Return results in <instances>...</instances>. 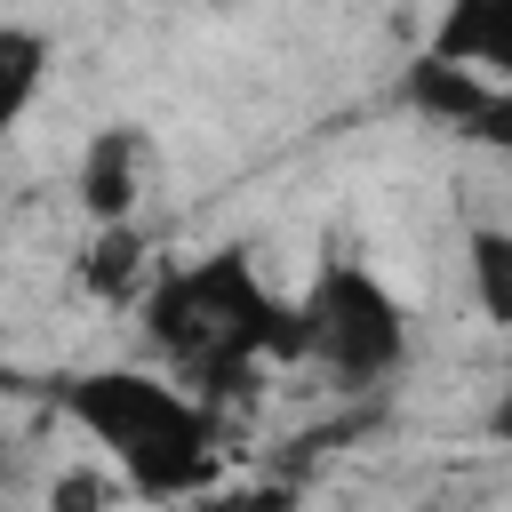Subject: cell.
<instances>
[{"mask_svg":"<svg viewBox=\"0 0 512 512\" xmlns=\"http://www.w3.org/2000/svg\"><path fill=\"white\" fill-rule=\"evenodd\" d=\"M488 440H496V448H512V360H504V376H496V400H488Z\"/></svg>","mask_w":512,"mask_h":512,"instance_id":"obj_9","label":"cell"},{"mask_svg":"<svg viewBox=\"0 0 512 512\" xmlns=\"http://www.w3.org/2000/svg\"><path fill=\"white\" fill-rule=\"evenodd\" d=\"M40 64H48V40L32 32V24H0V120H16L24 104H32V88H40Z\"/></svg>","mask_w":512,"mask_h":512,"instance_id":"obj_8","label":"cell"},{"mask_svg":"<svg viewBox=\"0 0 512 512\" xmlns=\"http://www.w3.org/2000/svg\"><path fill=\"white\" fill-rule=\"evenodd\" d=\"M56 408L104 448V464L144 504H192L224 472L216 400L184 392L168 368H80L56 384Z\"/></svg>","mask_w":512,"mask_h":512,"instance_id":"obj_2","label":"cell"},{"mask_svg":"<svg viewBox=\"0 0 512 512\" xmlns=\"http://www.w3.org/2000/svg\"><path fill=\"white\" fill-rule=\"evenodd\" d=\"M72 192H80V208H88V224H96V232H128V224H136V208H144V192H152V136H144V128H128V120L96 128V136L80 144Z\"/></svg>","mask_w":512,"mask_h":512,"instance_id":"obj_5","label":"cell"},{"mask_svg":"<svg viewBox=\"0 0 512 512\" xmlns=\"http://www.w3.org/2000/svg\"><path fill=\"white\" fill-rule=\"evenodd\" d=\"M136 320H144L152 360L200 400H232L256 384V368L272 352H296V304L256 272L248 248H208V256L160 264Z\"/></svg>","mask_w":512,"mask_h":512,"instance_id":"obj_1","label":"cell"},{"mask_svg":"<svg viewBox=\"0 0 512 512\" xmlns=\"http://www.w3.org/2000/svg\"><path fill=\"white\" fill-rule=\"evenodd\" d=\"M296 360H312L320 376H336L352 392L400 376V360H408V304H400V288L384 272L352 264V256L320 264L312 288L296 296Z\"/></svg>","mask_w":512,"mask_h":512,"instance_id":"obj_3","label":"cell"},{"mask_svg":"<svg viewBox=\"0 0 512 512\" xmlns=\"http://www.w3.org/2000/svg\"><path fill=\"white\" fill-rule=\"evenodd\" d=\"M424 56L464 64V72H480V80L512 88V0H456V8L432 24Z\"/></svg>","mask_w":512,"mask_h":512,"instance_id":"obj_6","label":"cell"},{"mask_svg":"<svg viewBox=\"0 0 512 512\" xmlns=\"http://www.w3.org/2000/svg\"><path fill=\"white\" fill-rule=\"evenodd\" d=\"M464 272H472L480 320H496L512 336V224H472L464 232Z\"/></svg>","mask_w":512,"mask_h":512,"instance_id":"obj_7","label":"cell"},{"mask_svg":"<svg viewBox=\"0 0 512 512\" xmlns=\"http://www.w3.org/2000/svg\"><path fill=\"white\" fill-rule=\"evenodd\" d=\"M400 104L424 120V128H440V136H456V144H512V88H496V80H480V72H464V64H440V56H408V72H400Z\"/></svg>","mask_w":512,"mask_h":512,"instance_id":"obj_4","label":"cell"}]
</instances>
